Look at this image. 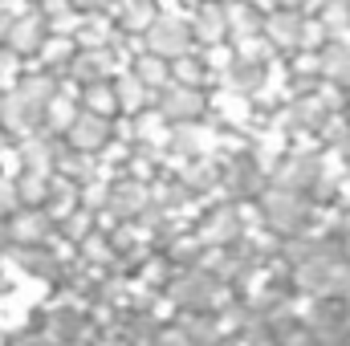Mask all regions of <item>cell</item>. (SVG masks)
<instances>
[{
    "label": "cell",
    "instance_id": "1",
    "mask_svg": "<svg viewBox=\"0 0 350 346\" xmlns=\"http://www.w3.org/2000/svg\"><path fill=\"white\" fill-rule=\"evenodd\" d=\"M0 346H350V0H0Z\"/></svg>",
    "mask_w": 350,
    "mask_h": 346
}]
</instances>
